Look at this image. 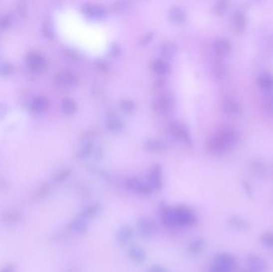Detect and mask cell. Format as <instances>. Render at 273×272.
<instances>
[{
    "label": "cell",
    "mask_w": 273,
    "mask_h": 272,
    "mask_svg": "<svg viewBox=\"0 0 273 272\" xmlns=\"http://www.w3.org/2000/svg\"><path fill=\"white\" fill-rule=\"evenodd\" d=\"M154 37H155V32L150 31L146 33L145 35H143L139 41L140 46H146L149 44L151 43L152 41L154 40Z\"/></svg>",
    "instance_id": "obj_44"
},
{
    "label": "cell",
    "mask_w": 273,
    "mask_h": 272,
    "mask_svg": "<svg viewBox=\"0 0 273 272\" xmlns=\"http://www.w3.org/2000/svg\"><path fill=\"white\" fill-rule=\"evenodd\" d=\"M127 256L135 265H142L146 260V251L138 245H131L128 249Z\"/></svg>",
    "instance_id": "obj_22"
},
{
    "label": "cell",
    "mask_w": 273,
    "mask_h": 272,
    "mask_svg": "<svg viewBox=\"0 0 273 272\" xmlns=\"http://www.w3.org/2000/svg\"><path fill=\"white\" fill-rule=\"evenodd\" d=\"M126 189L139 196H149L153 193L151 188L146 181H142L137 177H130L125 182Z\"/></svg>",
    "instance_id": "obj_7"
},
{
    "label": "cell",
    "mask_w": 273,
    "mask_h": 272,
    "mask_svg": "<svg viewBox=\"0 0 273 272\" xmlns=\"http://www.w3.org/2000/svg\"><path fill=\"white\" fill-rule=\"evenodd\" d=\"M144 148L151 153H162L167 149L168 145L164 140L151 137L145 141Z\"/></svg>",
    "instance_id": "obj_23"
},
{
    "label": "cell",
    "mask_w": 273,
    "mask_h": 272,
    "mask_svg": "<svg viewBox=\"0 0 273 272\" xmlns=\"http://www.w3.org/2000/svg\"><path fill=\"white\" fill-rule=\"evenodd\" d=\"M240 133L230 126L220 128L208 140L206 149L213 155H223L232 151L240 142Z\"/></svg>",
    "instance_id": "obj_2"
},
{
    "label": "cell",
    "mask_w": 273,
    "mask_h": 272,
    "mask_svg": "<svg viewBox=\"0 0 273 272\" xmlns=\"http://www.w3.org/2000/svg\"><path fill=\"white\" fill-rule=\"evenodd\" d=\"M242 189H243L244 192L247 195L248 197H252L254 195V190H253V187L250 185V183L247 181H242Z\"/></svg>",
    "instance_id": "obj_45"
},
{
    "label": "cell",
    "mask_w": 273,
    "mask_h": 272,
    "mask_svg": "<svg viewBox=\"0 0 273 272\" xmlns=\"http://www.w3.org/2000/svg\"><path fill=\"white\" fill-rule=\"evenodd\" d=\"M249 170L250 173L258 177L259 179H262L266 177L268 173V166L265 161L259 158H254L249 162Z\"/></svg>",
    "instance_id": "obj_17"
},
{
    "label": "cell",
    "mask_w": 273,
    "mask_h": 272,
    "mask_svg": "<svg viewBox=\"0 0 273 272\" xmlns=\"http://www.w3.org/2000/svg\"><path fill=\"white\" fill-rule=\"evenodd\" d=\"M112 7H113V10L116 13H125L131 8V2H127V1L116 2H114Z\"/></svg>",
    "instance_id": "obj_38"
},
{
    "label": "cell",
    "mask_w": 273,
    "mask_h": 272,
    "mask_svg": "<svg viewBox=\"0 0 273 272\" xmlns=\"http://www.w3.org/2000/svg\"><path fill=\"white\" fill-rule=\"evenodd\" d=\"M146 272H169L167 269L164 266L160 265H152L148 269Z\"/></svg>",
    "instance_id": "obj_47"
},
{
    "label": "cell",
    "mask_w": 273,
    "mask_h": 272,
    "mask_svg": "<svg viewBox=\"0 0 273 272\" xmlns=\"http://www.w3.org/2000/svg\"><path fill=\"white\" fill-rule=\"evenodd\" d=\"M15 267L13 265H8L0 269V272H15Z\"/></svg>",
    "instance_id": "obj_50"
},
{
    "label": "cell",
    "mask_w": 273,
    "mask_h": 272,
    "mask_svg": "<svg viewBox=\"0 0 273 272\" xmlns=\"http://www.w3.org/2000/svg\"><path fill=\"white\" fill-rule=\"evenodd\" d=\"M70 173H71V170L70 169L66 168V169H62L58 173H56L53 180L57 184H62L69 178Z\"/></svg>",
    "instance_id": "obj_39"
},
{
    "label": "cell",
    "mask_w": 273,
    "mask_h": 272,
    "mask_svg": "<svg viewBox=\"0 0 273 272\" xmlns=\"http://www.w3.org/2000/svg\"><path fill=\"white\" fill-rule=\"evenodd\" d=\"M94 144L90 141H85L82 145L80 146L78 150L77 157L80 160H85L88 157H90L92 154H94Z\"/></svg>",
    "instance_id": "obj_33"
},
{
    "label": "cell",
    "mask_w": 273,
    "mask_h": 272,
    "mask_svg": "<svg viewBox=\"0 0 273 272\" xmlns=\"http://www.w3.org/2000/svg\"><path fill=\"white\" fill-rule=\"evenodd\" d=\"M118 105H119L120 109L124 113H132L136 109L135 103L130 99L121 100Z\"/></svg>",
    "instance_id": "obj_37"
},
{
    "label": "cell",
    "mask_w": 273,
    "mask_h": 272,
    "mask_svg": "<svg viewBox=\"0 0 273 272\" xmlns=\"http://www.w3.org/2000/svg\"><path fill=\"white\" fill-rule=\"evenodd\" d=\"M227 224L231 229H235V230L244 232L250 229V223L243 217H238V216L230 217L227 220Z\"/></svg>",
    "instance_id": "obj_28"
},
{
    "label": "cell",
    "mask_w": 273,
    "mask_h": 272,
    "mask_svg": "<svg viewBox=\"0 0 273 272\" xmlns=\"http://www.w3.org/2000/svg\"><path fill=\"white\" fill-rule=\"evenodd\" d=\"M229 7V2L227 0H218L213 6V11L214 14L218 16H222L227 11Z\"/></svg>",
    "instance_id": "obj_35"
},
{
    "label": "cell",
    "mask_w": 273,
    "mask_h": 272,
    "mask_svg": "<svg viewBox=\"0 0 273 272\" xmlns=\"http://www.w3.org/2000/svg\"><path fill=\"white\" fill-rule=\"evenodd\" d=\"M14 72V66L9 62L0 63V76H9Z\"/></svg>",
    "instance_id": "obj_42"
},
{
    "label": "cell",
    "mask_w": 273,
    "mask_h": 272,
    "mask_svg": "<svg viewBox=\"0 0 273 272\" xmlns=\"http://www.w3.org/2000/svg\"><path fill=\"white\" fill-rule=\"evenodd\" d=\"M257 84L263 93L273 91V74L269 72L261 73L257 79Z\"/></svg>",
    "instance_id": "obj_25"
},
{
    "label": "cell",
    "mask_w": 273,
    "mask_h": 272,
    "mask_svg": "<svg viewBox=\"0 0 273 272\" xmlns=\"http://www.w3.org/2000/svg\"><path fill=\"white\" fill-rule=\"evenodd\" d=\"M152 70L158 76H164L167 74L170 70V65L167 60L163 58H157L152 62Z\"/></svg>",
    "instance_id": "obj_29"
},
{
    "label": "cell",
    "mask_w": 273,
    "mask_h": 272,
    "mask_svg": "<svg viewBox=\"0 0 273 272\" xmlns=\"http://www.w3.org/2000/svg\"><path fill=\"white\" fill-rule=\"evenodd\" d=\"M168 17L172 23L176 24V25H182L187 21V11L182 6H174L169 10Z\"/></svg>",
    "instance_id": "obj_20"
},
{
    "label": "cell",
    "mask_w": 273,
    "mask_h": 272,
    "mask_svg": "<svg viewBox=\"0 0 273 272\" xmlns=\"http://www.w3.org/2000/svg\"><path fill=\"white\" fill-rule=\"evenodd\" d=\"M248 270L251 272H268L270 269L269 263L258 255L250 253L246 257Z\"/></svg>",
    "instance_id": "obj_11"
},
{
    "label": "cell",
    "mask_w": 273,
    "mask_h": 272,
    "mask_svg": "<svg viewBox=\"0 0 273 272\" xmlns=\"http://www.w3.org/2000/svg\"><path fill=\"white\" fill-rule=\"evenodd\" d=\"M122 48L116 42L110 44L108 49V54L112 58H118L122 54Z\"/></svg>",
    "instance_id": "obj_41"
},
{
    "label": "cell",
    "mask_w": 273,
    "mask_h": 272,
    "mask_svg": "<svg viewBox=\"0 0 273 272\" xmlns=\"http://www.w3.org/2000/svg\"><path fill=\"white\" fill-rule=\"evenodd\" d=\"M146 182L151 188L153 192L162 189L163 186V173L161 165L155 164L150 168V171L147 174Z\"/></svg>",
    "instance_id": "obj_9"
},
{
    "label": "cell",
    "mask_w": 273,
    "mask_h": 272,
    "mask_svg": "<svg viewBox=\"0 0 273 272\" xmlns=\"http://www.w3.org/2000/svg\"><path fill=\"white\" fill-rule=\"evenodd\" d=\"M247 17L245 12L241 10H235L230 17V25L236 33L242 34L247 27Z\"/></svg>",
    "instance_id": "obj_13"
},
{
    "label": "cell",
    "mask_w": 273,
    "mask_h": 272,
    "mask_svg": "<svg viewBox=\"0 0 273 272\" xmlns=\"http://www.w3.org/2000/svg\"><path fill=\"white\" fill-rule=\"evenodd\" d=\"M210 73L214 79H225L228 75V67L225 62L221 60H215L210 64Z\"/></svg>",
    "instance_id": "obj_21"
},
{
    "label": "cell",
    "mask_w": 273,
    "mask_h": 272,
    "mask_svg": "<svg viewBox=\"0 0 273 272\" xmlns=\"http://www.w3.org/2000/svg\"><path fill=\"white\" fill-rule=\"evenodd\" d=\"M43 34L49 39H53L55 37L54 26L50 22H46L43 25Z\"/></svg>",
    "instance_id": "obj_43"
},
{
    "label": "cell",
    "mask_w": 273,
    "mask_h": 272,
    "mask_svg": "<svg viewBox=\"0 0 273 272\" xmlns=\"http://www.w3.org/2000/svg\"><path fill=\"white\" fill-rule=\"evenodd\" d=\"M260 242L265 248L273 249V231L264 233L260 237Z\"/></svg>",
    "instance_id": "obj_36"
},
{
    "label": "cell",
    "mask_w": 273,
    "mask_h": 272,
    "mask_svg": "<svg viewBox=\"0 0 273 272\" xmlns=\"http://www.w3.org/2000/svg\"></svg>",
    "instance_id": "obj_53"
},
{
    "label": "cell",
    "mask_w": 273,
    "mask_h": 272,
    "mask_svg": "<svg viewBox=\"0 0 273 272\" xmlns=\"http://www.w3.org/2000/svg\"><path fill=\"white\" fill-rule=\"evenodd\" d=\"M222 109L225 114L230 117L238 116L242 113V106L238 100L234 97H226L222 102Z\"/></svg>",
    "instance_id": "obj_16"
},
{
    "label": "cell",
    "mask_w": 273,
    "mask_h": 272,
    "mask_svg": "<svg viewBox=\"0 0 273 272\" xmlns=\"http://www.w3.org/2000/svg\"><path fill=\"white\" fill-rule=\"evenodd\" d=\"M205 247H206L205 239L198 237V238L194 239L190 243V245H188L187 252L192 257H196L200 253H202Z\"/></svg>",
    "instance_id": "obj_30"
},
{
    "label": "cell",
    "mask_w": 273,
    "mask_h": 272,
    "mask_svg": "<svg viewBox=\"0 0 273 272\" xmlns=\"http://www.w3.org/2000/svg\"><path fill=\"white\" fill-rule=\"evenodd\" d=\"M60 107H61L62 113L68 116L73 115L78 109V105H77L75 101L72 98H69V97H66L62 100Z\"/></svg>",
    "instance_id": "obj_32"
},
{
    "label": "cell",
    "mask_w": 273,
    "mask_h": 272,
    "mask_svg": "<svg viewBox=\"0 0 273 272\" xmlns=\"http://www.w3.org/2000/svg\"><path fill=\"white\" fill-rule=\"evenodd\" d=\"M160 218L164 226L170 229L192 228L198 221L195 211L186 205L170 206L163 204L160 207Z\"/></svg>",
    "instance_id": "obj_1"
},
{
    "label": "cell",
    "mask_w": 273,
    "mask_h": 272,
    "mask_svg": "<svg viewBox=\"0 0 273 272\" xmlns=\"http://www.w3.org/2000/svg\"><path fill=\"white\" fill-rule=\"evenodd\" d=\"M237 268V259L234 255L220 253L214 257L210 272H234Z\"/></svg>",
    "instance_id": "obj_4"
},
{
    "label": "cell",
    "mask_w": 273,
    "mask_h": 272,
    "mask_svg": "<svg viewBox=\"0 0 273 272\" xmlns=\"http://www.w3.org/2000/svg\"><path fill=\"white\" fill-rule=\"evenodd\" d=\"M168 134L174 142L185 145L187 147L193 146L194 141L191 132L186 124L178 121H173L167 127Z\"/></svg>",
    "instance_id": "obj_3"
},
{
    "label": "cell",
    "mask_w": 273,
    "mask_h": 272,
    "mask_svg": "<svg viewBox=\"0 0 273 272\" xmlns=\"http://www.w3.org/2000/svg\"><path fill=\"white\" fill-rule=\"evenodd\" d=\"M26 65L30 70L38 73L46 67V59L39 53L30 52L26 55Z\"/></svg>",
    "instance_id": "obj_14"
},
{
    "label": "cell",
    "mask_w": 273,
    "mask_h": 272,
    "mask_svg": "<svg viewBox=\"0 0 273 272\" xmlns=\"http://www.w3.org/2000/svg\"><path fill=\"white\" fill-rule=\"evenodd\" d=\"M68 228L71 233L78 236H82L87 233L89 225H88V221L78 217L70 221Z\"/></svg>",
    "instance_id": "obj_26"
},
{
    "label": "cell",
    "mask_w": 273,
    "mask_h": 272,
    "mask_svg": "<svg viewBox=\"0 0 273 272\" xmlns=\"http://www.w3.org/2000/svg\"><path fill=\"white\" fill-rule=\"evenodd\" d=\"M0 220L4 225L11 226V225H18L19 223L22 222L24 216L19 211L7 210L2 213Z\"/></svg>",
    "instance_id": "obj_18"
},
{
    "label": "cell",
    "mask_w": 273,
    "mask_h": 272,
    "mask_svg": "<svg viewBox=\"0 0 273 272\" xmlns=\"http://www.w3.org/2000/svg\"><path fill=\"white\" fill-rule=\"evenodd\" d=\"M158 51L163 59H171L177 54L178 47L174 42L171 41H166L160 45Z\"/></svg>",
    "instance_id": "obj_27"
},
{
    "label": "cell",
    "mask_w": 273,
    "mask_h": 272,
    "mask_svg": "<svg viewBox=\"0 0 273 272\" xmlns=\"http://www.w3.org/2000/svg\"><path fill=\"white\" fill-rule=\"evenodd\" d=\"M6 113V105L3 104H0V119L5 116Z\"/></svg>",
    "instance_id": "obj_51"
},
{
    "label": "cell",
    "mask_w": 273,
    "mask_h": 272,
    "mask_svg": "<svg viewBox=\"0 0 273 272\" xmlns=\"http://www.w3.org/2000/svg\"><path fill=\"white\" fill-rule=\"evenodd\" d=\"M47 108L48 101L46 97L38 96V97H34L30 102V109L34 113H38V114L46 112Z\"/></svg>",
    "instance_id": "obj_31"
},
{
    "label": "cell",
    "mask_w": 273,
    "mask_h": 272,
    "mask_svg": "<svg viewBox=\"0 0 273 272\" xmlns=\"http://www.w3.org/2000/svg\"><path fill=\"white\" fill-rule=\"evenodd\" d=\"M50 190H51V187L50 186V185L48 183H44L38 188L37 193H36V197L38 200H43L49 196Z\"/></svg>",
    "instance_id": "obj_40"
},
{
    "label": "cell",
    "mask_w": 273,
    "mask_h": 272,
    "mask_svg": "<svg viewBox=\"0 0 273 272\" xmlns=\"http://www.w3.org/2000/svg\"><path fill=\"white\" fill-rule=\"evenodd\" d=\"M137 230L141 237L143 238L149 239L155 236L158 232V227L151 219L147 217H140L137 223Z\"/></svg>",
    "instance_id": "obj_8"
},
{
    "label": "cell",
    "mask_w": 273,
    "mask_h": 272,
    "mask_svg": "<svg viewBox=\"0 0 273 272\" xmlns=\"http://www.w3.org/2000/svg\"><path fill=\"white\" fill-rule=\"evenodd\" d=\"M81 10L85 18L94 22L103 21L108 16L107 9L101 4L86 3L82 6Z\"/></svg>",
    "instance_id": "obj_6"
},
{
    "label": "cell",
    "mask_w": 273,
    "mask_h": 272,
    "mask_svg": "<svg viewBox=\"0 0 273 272\" xmlns=\"http://www.w3.org/2000/svg\"><path fill=\"white\" fill-rule=\"evenodd\" d=\"M11 18L9 15H4L0 18V27L6 29L10 27L11 24Z\"/></svg>",
    "instance_id": "obj_46"
},
{
    "label": "cell",
    "mask_w": 273,
    "mask_h": 272,
    "mask_svg": "<svg viewBox=\"0 0 273 272\" xmlns=\"http://www.w3.org/2000/svg\"><path fill=\"white\" fill-rule=\"evenodd\" d=\"M175 100L171 93L164 92L156 96L152 102V107L160 115H168L174 110Z\"/></svg>",
    "instance_id": "obj_5"
},
{
    "label": "cell",
    "mask_w": 273,
    "mask_h": 272,
    "mask_svg": "<svg viewBox=\"0 0 273 272\" xmlns=\"http://www.w3.org/2000/svg\"><path fill=\"white\" fill-rule=\"evenodd\" d=\"M134 231L131 226L128 225H122L116 233V241L120 245H126L133 240Z\"/></svg>",
    "instance_id": "obj_19"
},
{
    "label": "cell",
    "mask_w": 273,
    "mask_h": 272,
    "mask_svg": "<svg viewBox=\"0 0 273 272\" xmlns=\"http://www.w3.org/2000/svg\"><path fill=\"white\" fill-rule=\"evenodd\" d=\"M102 212V206L99 203H91L86 205L80 212L78 217L88 221L99 216Z\"/></svg>",
    "instance_id": "obj_24"
},
{
    "label": "cell",
    "mask_w": 273,
    "mask_h": 272,
    "mask_svg": "<svg viewBox=\"0 0 273 272\" xmlns=\"http://www.w3.org/2000/svg\"><path fill=\"white\" fill-rule=\"evenodd\" d=\"M250 272V271H249V270H244V271H242V272Z\"/></svg>",
    "instance_id": "obj_52"
},
{
    "label": "cell",
    "mask_w": 273,
    "mask_h": 272,
    "mask_svg": "<svg viewBox=\"0 0 273 272\" xmlns=\"http://www.w3.org/2000/svg\"><path fill=\"white\" fill-rule=\"evenodd\" d=\"M95 65L98 67V69L99 70H102V71H105V70H107L109 69V66H108L107 62L104 60H98L97 62H95Z\"/></svg>",
    "instance_id": "obj_48"
},
{
    "label": "cell",
    "mask_w": 273,
    "mask_h": 272,
    "mask_svg": "<svg viewBox=\"0 0 273 272\" xmlns=\"http://www.w3.org/2000/svg\"><path fill=\"white\" fill-rule=\"evenodd\" d=\"M55 82L59 87L63 89H72L78 86V80L74 73L66 70L59 72L55 76Z\"/></svg>",
    "instance_id": "obj_12"
},
{
    "label": "cell",
    "mask_w": 273,
    "mask_h": 272,
    "mask_svg": "<svg viewBox=\"0 0 273 272\" xmlns=\"http://www.w3.org/2000/svg\"><path fill=\"white\" fill-rule=\"evenodd\" d=\"M212 51L218 58H226L231 54L233 46L231 42L226 38H216L211 43Z\"/></svg>",
    "instance_id": "obj_10"
},
{
    "label": "cell",
    "mask_w": 273,
    "mask_h": 272,
    "mask_svg": "<svg viewBox=\"0 0 273 272\" xmlns=\"http://www.w3.org/2000/svg\"><path fill=\"white\" fill-rule=\"evenodd\" d=\"M17 10H18V14H21L22 16L25 15L26 12V6L24 2H19L18 6H17Z\"/></svg>",
    "instance_id": "obj_49"
},
{
    "label": "cell",
    "mask_w": 273,
    "mask_h": 272,
    "mask_svg": "<svg viewBox=\"0 0 273 272\" xmlns=\"http://www.w3.org/2000/svg\"><path fill=\"white\" fill-rule=\"evenodd\" d=\"M262 104L266 113L273 117V91L263 93Z\"/></svg>",
    "instance_id": "obj_34"
},
{
    "label": "cell",
    "mask_w": 273,
    "mask_h": 272,
    "mask_svg": "<svg viewBox=\"0 0 273 272\" xmlns=\"http://www.w3.org/2000/svg\"><path fill=\"white\" fill-rule=\"evenodd\" d=\"M105 125L108 131L114 133H122L125 129L123 121L115 113H108L105 119Z\"/></svg>",
    "instance_id": "obj_15"
}]
</instances>
